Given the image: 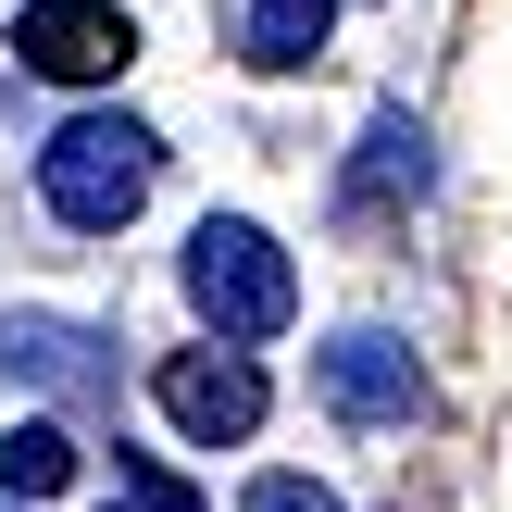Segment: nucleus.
<instances>
[{
  "label": "nucleus",
  "instance_id": "nucleus-1",
  "mask_svg": "<svg viewBox=\"0 0 512 512\" xmlns=\"http://www.w3.org/2000/svg\"><path fill=\"white\" fill-rule=\"evenodd\" d=\"M150 188H163V138H150L138 113H75L63 138L38 150V200L75 225V238H113V225L150 213Z\"/></svg>",
  "mask_w": 512,
  "mask_h": 512
},
{
  "label": "nucleus",
  "instance_id": "nucleus-7",
  "mask_svg": "<svg viewBox=\"0 0 512 512\" xmlns=\"http://www.w3.org/2000/svg\"><path fill=\"white\" fill-rule=\"evenodd\" d=\"M425 175H438V163H425V125H413V113H375V125H363V163L338 175V213H388V200H425Z\"/></svg>",
  "mask_w": 512,
  "mask_h": 512
},
{
  "label": "nucleus",
  "instance_id": "nucleus-6",
  "mask_svg": "<svg viewBox=\"0 0 512 512\" xmlns=\"http://www.w3.org/2000/svg\"><path fill=\"white\" fill-rule=\"evenodd\" d=\"M0 375L88 413V400H113V338L75 325V313H0Z\"/></svg>",
  "mask_w": 512,
  "mask_h": 512
},
{
  "label": "nucleus",
  "instance_id": "nucleus-4",
  "mask_svg": "<svg viewBox=\"0 0 512 512\" xmlns=\"http://www.w3.org/2000/svg\"><path fill=\"white\" fill-rule=\"evenodd\" d=\"M13 63L50 75V88H113V75L138 63V25H125L113 0H25L13 13Z\"/></svg>",
  "mask_w": 512,
  "mask_h": 512
},
{
  "label": "nucleus",
  "instance_id": "nucleus-11",
  "mask_svg": "<svg viewBox=\"0 0 512 512\" xmlns=\"http://www.w3.org/2000/svg\"><path fill=\"white\" fill-rule=\"evenodd\" d=\"M238 512H350L338 488H313V475H250V500Z\"/></svg>",
  "mask_w": 512,
  "mask_h": 512
},
{
  "label": "nucleus",
  "instance_id": "nucleus-9",
  "mask_svg": "<svg viewBox=\"0 0 512 512\" xmlns=\"http://www.w3.org/2000/svg\"><path fill=\"white\" fill-rule=\"evenodd\" d=\"M325 25H338V0H250V63H263V75H300L325 50Z\"/></svg>",
  "mask_w": 512,
  "mask_h": 512
},
{
  "label": "nucleus",
  "instance_id": "nucleus-2",
  "mask_svg": "<svg viewBox=\"0 0 512 512\" xmlns=\"http://www.w3.org/2000/svg\"><path fill=\"white\" fill-rule=\"evenodd\" d=\"M188 300H200V325H213V350H250V338H288L300 275H288V250L250 213H200L188 225Z\"/></svg>",
  "mask_w": 512,
  "mask_h": 512
},
{
  "label": "nucleus",
  "instance_id": "nucleus-5",
  "mask_svg": "<svg viewBox=\"0 0 512 512\" xmlns=\"http://www.w3.org/2000/svg\"><path fill=\"white\" fill-rule=\"evenodd\" d=\"M313 388H325V413L363 425V438H388V425L425 413V375H413V350H400L388 325H338V338L313 350Z\"/></svg>",
  "mask_w": 512,
  "mask_h": 512
},
{
  "label": "nucleus",
  "instance_id": "nucleus-10",
  "mask_svg": "<svg viewBox=\"0 0 512 512\" xmlns=\"http://www.w3.org/2000/svg\"><path fill=\"white\" fill-rule=\"evenodd\" d=\"M113 488L138 500V512H200V488H188V475H163L150 450H113Z\"/></svg>",
  "mask_w": 512,
  "mask_h": 512
},
{
  "label": "nucleus",
  "instance_id": "nucleus-8",
  "mask_svg": "<svg viewBox=\"0 0 512 512\" xmlns=\"http://www.w3.org/2000/svg\"><path fill=\"white\" fill-rule=\"evenodd\" d=\"M75 463H88V450H75V425H50V413L0 425V500H13V512H38L50 488H75Z\"/></svg>",
  "mask_w": 512,
  "mask_h": 512
},
{
  "label": "nucleus",
  "instance_id": "nucleus-3",
  "mask_svg": "<svg viewBox=\"0 0 512 512\" xmlns=\"http://www.w3.org/2000/svg\"><path fill=\"white\" fill-rule=\"evenodd\" d=\"M150 400H163V425H175V438H200V450L263 438V413H275V388H263L250 350H175V363L150 375Z\"/></svg>",
  "mask_w": 512,
  "mask_h": 512
}]
</instances>
